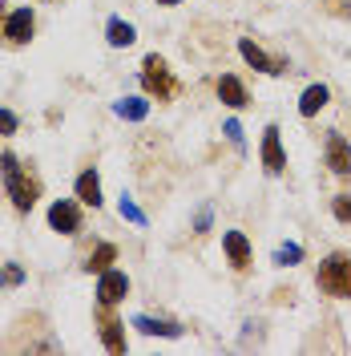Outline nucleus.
I'll use <instances>...</instances> for the list:
<instances>
[{
	"mask_svg": "<svg viewBox=\"0 0 351 356\" xmlns=\"http://www.w3.org/2000/svg\"><path fill=\"white\" fill-rule=\"evenodd\" d=\"M0 178H4V191H8V199H12V207L21 211V215H28L33 207H37V199H41V182L28 175L21 166V158L17 154H0Z\"/></svg>",
	"mask_w": 351,
	"mask_h": 356,
	"instance_id": "1",
	"label": "nucleus"
},
{
	"mask_svg": "<svg viewBox=\"0 0 351 356\" xmlns=\"http://www.w3.org/2000/svg\"><path fill=\"white\" fill-rule=\"evenodd\" d=\"M315 284L331 300H351V251H331L315 271Z\"/></svg>",
	"mask_w": 351,
	"mask_h": 356,
	"instance_id": "2",
	"label": "nucleus"
},
{
	"mask_svg": "<svg viewBox=\"0 0 351 356\" xmlns=\"http://www.w3.org/2000/svg\"><path fill=\"white\" fill-rule=\"evenodd\" d=\"M142 86H146V93L157 97V102H174V93H178L174 73H170V65H166L157 53H150V57L142 61Z\"/></svg>",
	"mask_w": 351,
	"mask_h": 356,
	"instance_id": "3",
	"label": "nucleus"
},
{
	"mask_svg": "<svg viewBox=\"0 0 351 356\" xmlns=\"http://www.w3.org/2000/svg\"><path fill=\"white\" fill-rule=\"evenodd\" d=\"M126 296H130V275L117 271V267L101 271V280H97V304H101V308H117Z\"/></svg>",
	"mask_w": 351,
	"mask_h": 356,
	"instance_id": "4",
	"label": "nucleus"
},
{
	"mask_svg": "<svg viewBox=\"0 0 351 356\" xmlns=\"http://www.w3.org/2000/svg\"><path fill=\"white\" fill-rule=\"evenodd\" d=\"M49 227H53L57 235H69V239H73V235L81 231V207L73 199H57L49 207Z\"/></svg>",
	"mask_w": 351,
	"mask_h": 356,
	"instance_id": "5",
	"label": "nucleus"
},
{
	"mask_svg": "<svg viewBox=\"0 0 351 356\" xmlns=\"http://www.w3.org/2000/svg\"><path fill=\"white\" fill-rule=\"evenodd\" d=\"M279 126H266L263 130V170L266 175H283L286 170V150H283V138H279Z\"/></svg>",
	"mask_w": 351,
	"mask_h": 356,
	"instance_id": "6",
	"label": "nucleus"
},
{
	"mask_svg": "<svg viewBox=\"0 0 351 356\" xmlns=\"http://www.w3.org/2000/svg\"><path fill=\"white\" fill-rule=\"evenodd\" d=\"M33 29H37L33 8H17V13L4 17V41L8 44H28L33 41Z\"/></svg>",
	"mask_w": 351,
	"mask_h": 356,
	"instance_id": "7",
	"label": "nucleus"
},
{
	"mask_svg": "<svg viewBox=\"0 0 351 356\" xmlns=\"http://www.w3.org/2000/svg\"><path fill=\"white\" fill-rule=\"evenodd\" d=\"M97 332H101V344H105L110 353H126V324H121L110 308L97 312Z\"/></svg>",
	"mask_w": 351,
	"mask_h": 356,
	"instance_id": "8",
	"label": "nucleus"
},
{
	"mask_svg": "<svg viewBox=\"0 0 351 356\" xmlns=\"http://www.w3.org/2000/svg\"><path fill=\"white\" fill-rule=\"evenodd\" d=\"M239 53H242V61H246L250 69H259V73H271V77H279V73H286V65H283V61L266 57V53H263V49H259L255 41H250V37H242V41H239Z\"/></svg>",
	"mask_w": 351,
	"mask_h": 356,
	"instance_id": "9",
	"label": "nucleus"
},
{
	"mask_svg": "<svg viewBox=\"0 0 351 356\" xmlns=\"http://www.w3.org/2000/svg\"><path fill=\"white\" fill-rule=\"evenodd\" d=\"M327 166H331V175H339V178H348L351 175V146H348V138L343 134H327Z\"/></svg>",
	"mask_w": 351,
	"mask_h": 356,
	"instance_id": "10",
	"label": "nucleus"
},
{
	"mask_svg": "<svg viewBox=\"0 0 351 356\" xmlns=\"http://www.w3.org/2000/svg\"><path fill=\"white\" fill-rule=\"evenodd\" d=\"M219 102H222V106H230V110H246V106H250L246 86H242L234 73H222V77H219Z\"/></svg>",
	"mask_w": 351,
	"mask_h": 356,
	"instance_id": "11",
	"label": "nucleus"
},
{
	"mask_svg": "<svg viewBox=\"0 0 351 356\" xmlns=\"http://www.w3.org/2000/svg\"><path fill=\"white\" fill-rule=\"evenodd\" d=\"M222 247H226V259H230L234 271H246V267H250V243H246L242 231H226V235H222Z\"/></svg>",
	"mask_w": 351,
	"mask_h": 356,
	"instance_id": "12",
	"label": "nucleus"
},
{
	"mask_svg": "<svg viewBox=\"0 0 351 356\" xmlns=\"http://www.w3.org/2000/svg\"><path fill=\"white\" fill-rule=\"evenodd\" d=\"M73 191H77V202H85V207H93V211L101 207V178H97V170H81Z\"/></svg>",
	"mask_w": 351,
	"mask_h": 356,
	"instance_id": "13",
	"label": "nucleus"
},
{
	"mask_svg": "<svg viewBox=\"0 0 351 356\" xmlns=\"http://www.w3.org/2000/svg\"><path fill=\"white\" fill-rule=\"evenodd\" d=\"M133 328L142 336H170V340L182 336V324H174V320H154V316H133Z\"/></svg>",
	"mask_w": 351,
	"mask_h": 356,
	"instance_id": "14",
	"label": "nucleus"
},
{
	"mask_svg": "<svg viewBox=\"0 0 351 356\" xmlns=\"http://www.w3.org/2000/svg\"><path fill=\"white\" fill-rule=\"evenodd\" d=\"M327 102H331V89L323 86V81H319V86H307L303 89V97H299V113H303V118H315Z\"/></svg>",
	"mask_w": 351,
	"mask_h": 356,
	"instance_id": "15",
	"label": "nucleus"
},
{
	"mask_svg": "<svg viewBox=\"0 0 351 356\" xmlns=\"http://www.w3.org/2000/svg\"><path fill=\"white\" fill-rule=\"evenodd\" d=\"M113 113L126 118V122H146V113H150V97H121V102H113Z\"/></svg>",
	"mask_w": 351,
	"mask_h": 356,
	"instance_id": "16",
	"label": "nucleus"
},
{
	"mask_svg": "<svg viewBox=\"0 0 351 356\" xmlns=\"http://www.w3.org/2000/svg\"><path fill=\"white\" fill-rule=\"evenodd\" d=\"M105 41H110L113 49H130V44L137 41V33H133V24H130V21L113 17V21L105 24Z\"/></svg>",
	"mask_w": 351,
	"mask_h": 356,
	"instance_id": "17",
	"label": "nucleus"
},
{
	"mask_svg": "<svg viewBox=\"0 0 351 356\" xmlns=\"http://www.w3.org/2000/svg\"><path fill=\"white\" fill-rule=\"evenodd\" d=\"M113 264H117V247H113V243H101V247H97V251L85 259V271H97V275H101V271H110Z\"/></svg>",
	"mask_w": 351,
	"mask_h": 356,
	"instance_id": "18",
	"label": "nucleus"
},
{
	"mask_svg": "<svg viewBox=\"0 0 351 356\" xmlns=\"http://www.w3.org/2000/svg\"><path fill=\"white\" fill-rule=\"evenodd\" d=\"M117 211H121V219H130L133 227H146V215H142V207L130 199V195H121V202H117Z\"/></svg>",
	"mask_w": 351,
	"mask_h": 356,
	"instance_id": "19",
	"label": "nucleus"
},
{
	"mask_svg": "<svg viewBox=\"0 0 351 356\" xmlns=\"http://www.w3.org/2000/svg\"><path fill=\"white\" fill-rule=\"evenodd\" d=\"M299 259H303V247H299V243H283L279 251H275V264H279V267H295Z\"/></svg>",
	"mask_w": 351,
	"mask_h": 356,
	"instance_id": "20",
	"label": "nucleus"
},
{
	"mask_svg": "<svg viewBox=\"0 0 351 356\" xmlns=\"http://www.w3.org/2000/svg\"><path fill=\"white\" fill-rule=\"evenodd\" d=\"M17 284H24V267L4 264L0 267V288H17Z\"/></svg>",
	"mask_w": 351,
	"mask_h": 356,
	"instance_id": "21",
	"label": "nucleus"
},
{
	"mask_svg": "<svg viewBox=\"0 0 351 356\" xmlns=\"http://www.w3.org/2000/svg\"><path fill=\"white\" fill-rule=\"evenodd\" d=\"M331 215L339 222H351V195H335L331 199Z\"/></svg>",
	"mask_w": 351,
	"mask_h": 356,
	"instance_id": "22",
	"label": "nucleus"
},
{
	"mask_svg": "<svg viewBox=\"0 0 351 356\" xmlns=\"http://www.w3.org/2000/svg\"><path fill=\"white\" fill-rule=\"evenodd\" d=\"M17 126H21V122H17V113L0 110V134H17Z\"/></svg>",
	"mask_w": 351,
	"mask_h": 356,
	"instance_id": "23",
	"label": "nucleus"
},
{
	"mask_svg": "<svg viewBox=\"0 0 351 356\" xmlns=\"http://www.w3.org/2000/svg\"><path fill=\"white\" fill-rule=\"evenodd\" d=\"M222 134H226L234 146H242V126H239V122H226V126H222Z\"/></svg>",
	"mask_w": 351,
	"mask_h": 356,
	"instance_id": "24",
	"label": "nucleus"
},
{
	"mask_svg": "<svg viewBox=\"0 0 351 356\" xmlns=\"http://www.w3.org/2000/svg\"><path fill=\"white\" fill-rule=\"evenodd\" d=\"M202 231H210V211H202V215H198V235H202Z\"/></svg>",
	"mask_w": 351,
	"mask_h": 356,
	"instance_id": "25",
	"label": "nucleus"
},
{
	"mask_svg": "<svg viewBox=\"0 0 351 356\" xmlns=\"http://www.w3.org/2000/svg\"><path fill=\"white\" fill-rule=\"evenodd\" d=\"M0 37H4V0H0Z\"/></svg>",
	"mask_w": 351,
	"mask_h": 356,
	"instance_id": "26",
	"label": "nucleus"
},
{
	"mask_svg": "<svg viewBox=\"0 0 351 356\" xmlns=\"http://www.w3.org/2000/svg\"><path fill=\"white\" fill-rule=\"evenodd\" d=\"M157 4H182V0H157Z\"/></svg>",
	"mask_w": 351,
	"mask_h": 356,
	"instance_id": "27",
	"label": "nucleus"
}]
</instances>
